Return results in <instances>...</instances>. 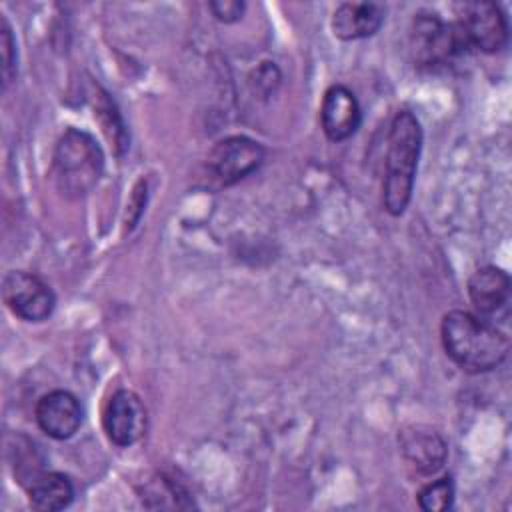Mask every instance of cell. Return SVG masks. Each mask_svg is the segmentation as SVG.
Segmentation results:
<instances>
[{
  "label": "cell",
  "mask_w": 512,
  "mask_h": 512,
  "mask_svg": "<svg viewBox=\"0 0 512 512\" xmlns=\"http://www.w3.org/2000/svg\"><path fill=\"white\" fill-rule=\"evenodd\" d=\"M262 160L264 148L260 142L248 136H228L210 150L208 168L224 186H232L252 174Z\"/></svg>",
  "instance_id": "7"
},
{
  "label": "cell",
  "mask_w": 512,
  "mask_h": 512,
  "mask_svg": "<svg viewBox=\"0 0 512 512\" xmlns=\"http://www.w3.org/2000/svg\"><path fill=\"white\" fill-rule=\"evenodd\" d=\"M146 408L132 390H116L104 408V432L116 446H132L146 432Z\"/></svg>",
  "instance_id": "8"
},
{
  "label": "cell",
  "mask_w": 512,
  "mask_h": 512,
  "mask_svg": "<svg viewBox=\"0 0 512 512\" xmlns=\"http://www.w3.org/2000/svg\"><path fill=\"white\" fill-rule=\"evenodd\" d=\"M208 8L216 20H220L224 24H232L242 18L246 4L240 0H216V2H210Z\"/></svg>",
  "instance_id": "18"
},
{
  "label": "cell",
  "mask_w": 512,
  "mask_h": 512,
  "mask_svg": "<svg viewBox=\"0 0 512 512\" xmlns=\"http://www.w3.org/2000/svg\"><path fill=\"white\" fill-rule=\"evenodd\" d=\"M510 276L496 266H482L468 278V296L484 320L496 316L510 302Z\"/></svg>",
  "instance_id": "12"
},
{
  "label": "cell",
  "mask_w": 512,
  "mask_h": 512,
  "mask_svg": "<svg viewBox=\"0 0 512 512\" xmlns=\"http://www.w3.org/2000/svg\"><path fill=\"white\" fill-rule=\"evenodd\" d=\"M420 150L422 128L418 118L408 110L396 112L388 132L386 170L382 184L384 208L392 216H402L410 204Z\"/></svg>",
  "instance_id": "2"
},
{
  "label": "cell",
  "mask_w": 512,
  "mask_h": 512,
  "mask_svg": "<svg viewBox=\"0 0 512 512\" xmlns=\"http://www.w3.org/2000/svg\"><path fill=\"white\" fill-rule=\"evenodd\" d=\"M418 506L426 512H444L454 502V484L450 476L428 482L418 492Z\"/></svg>",
  "instance_id": "15"
},
{
  "label": "cell",
  "mask_w": 512,
  "mask_h": 512,
  "mask_svg": "<svg viewBox=\"0 0 512 512\" xmlns=\"http://www.w3.org/2000/svg\"><path fill=\"white\" fill-rule=\"evenodd\" d=\"M456 20L462 38L468 48H476L486 54L500 52L508 44V20L502 8L494 2H460L454 6Z\"/></svg>",
  "instance_id": "5"
},
{
  "label": "cell",
  "mask_w": 512,
  "mask_h": 512,
  "mask_svg": "<svg viewBox=\"0 0 512 512\" xmlns=\"http://www.w3.org/2000/svg\"><path fill=\"white\" fill-rule=\"evenodd\" d=\"M280 80H282V74L274 62H260L248 76V84L252 92L258 94L260 98L272 96L280 86Z\"/></svg>",
  "instance_id": "16"
},
{
  "label": "cell",
  "mask_w": 512,
  "mask_h": 512,
  "mask_svg": "<svg viewBox=\"0 0 512 512\" xmlns=\"http://www.w3.org/2000/svg\"><path fill=\"white\" fill-rule=\"evenodd\" d=\"M104 168V156L96 140L76 128H68L54 148V178L62 194L80 198L88 194Z\"/></svg>",
  "instance_id": "3"
},
{
  "label": "cell",
  "mask_w": 512,
  "mask_h": 512,
  "mask_svg": "<svg viewBox=\"0 0 512 512\" xmlns=\"http://www.w3.org/2000/svg\"><path fill=\"white\" fill-rule=\"evenodd\" d=\"M386 8L378 2H342L336 6L330 26L340 40H362L374 36L384 24Z\"/></svg>",
  "instance_id": "13"
},
{
  "label": "cell",
  "mask_w": 512,
  "mask_h": 512,
  "mask_svg": "<svg viewBox=\"0 0 512 512\" xmlns=\"http://www.w3.org/2000/svg\"><path fill=\"white\" fill-rule=\"evenodd\" d=\"M28 500L34 510L54 512L64 510L74 500V486L60 472H38L28 480Z\"/></svg>",
  "instance_id": "14"
},
{
  "label": "cell",
  "mask_w": 512,
  "mask_h": 512,
  "mask_svg": "<svg viewBox=\"0 0 512 512\" xmlns=\"http://www.w3.org/2000/svg\"><path fill=\"white\" fill-rule=\"evenodd\" d=\"M440 338L446 356L470 374L498 368L510 352V340L496 324L466 310L444 314Z\"/></svg>",
  "instance_id": "1"
},
{
  "label": "cell",
  "mask_w": 512,
  "mask_h": 512,
  "mask_svg": "<svg viewBox=\"0 0 512 512\" xmlns=\"http://www.w3.org/2000/svg\"><path fill=\"white\" fill-rule=\"evenodd\" d=\"M34 418L40 430L50 438L68 440L82 424V406L72 392L52 390L36 402Z\"/></svg>",
  "instance_id": "10"
},
{
  "label": "cell",
  "mask_w": 512,
  "mask_h": 512,
  "mask_svg": "<svg viewBox=\"0 0 512 512\" xmlns=\"http://www.w3.org/2000/svg\"><path fill=\"white\" fill-rule=\"evenodd\" d=\"M410 50L420 68L436 70L454 64L470 48L454 22H446L434 12H418L410 26Z\"/></svg>",
  "instance_id": "4"
},
{
  "label": "cell",
  "mask_w": 512,
  "mask_h": 512,
  "mask_svg": "<svg viewBox=\"0 0 512 512\" xmlns=\"http://www.w3.org/2000/svg\"><path fill=\"white\" fill-rule=\"evenodd\" d=\"M0 46H2V80H4V88H6L16 74V42H14V36H12V30H10V24L6 18H2Z\"/></svg>",
  "instance_id": "17"
},
{
  "label": "cell",
  "mask_w": 512,
  "mask_h": 512,
  "mask_svg": "<svg viewBox=\"0 0 512 512\" xmlns=\"http://www.w3.org/2000/svg\"><path fill=\"white\" fill-rule=\"evenodd\" d=\"M2 300L8 310L24 322H42L56 306L52 288L40 276L24 270H12L4 276Z\"/></svg>",
  "instance_id": "6"
},
{
  "label": "cell",
  "mask_w": 512,
  "mask_h": 512,
  "mask_svg": "<svg viewBox=\"0 0 512 512\" xmlns=\"http://www.w3.org/2000/svg\"><path fill=\"white\" fill-rule=\"evenodd\" d=\"M398 444L404 460L424 476L436 474L448 456L444 438L430 426L412 424L400 430Z\"/></svg>",
  "instance_id": "11"
},
{
  "label": "cell",
  "mask_w": 512,
  "mask_h": 512,
  "mask_svg": "<svg viewBox=\"0 0 512 512\" xmlns=\"http://www.w3.org/2000/svg\"><path fill=\"white\" fill-rule=\"evenodd\" d=\"M362 122V110L354 92L342 84H332L322 98L320 126L328 140L344 142L356 134Z\"/></svg>",
  "instance_id": "9"
}]
</instances>
